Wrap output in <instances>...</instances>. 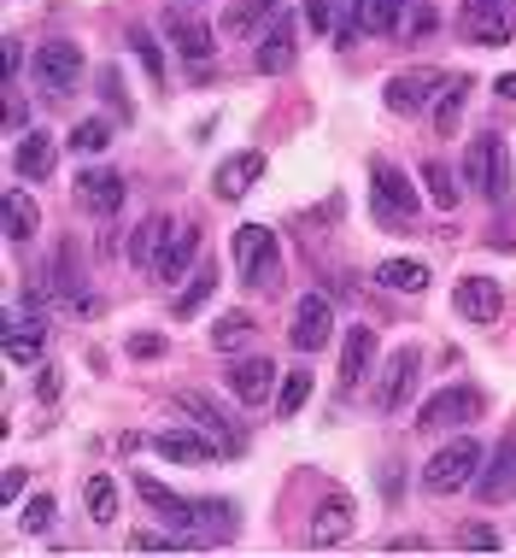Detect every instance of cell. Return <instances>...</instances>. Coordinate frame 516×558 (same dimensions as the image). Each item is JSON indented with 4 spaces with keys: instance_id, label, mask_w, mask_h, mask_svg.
<instances>
[{
    "instance_id": "1",
    "label": "cell",
    "mask_w": 516,
    "mask_h": 558,
    "mask_svg": "<svg viewBox=\"0 0 516 558\" xmlns=\"http://www.w3.org/2000/svg\"><path fill=\"white\" fill-rule=\"evenodd\" d=\"M235 270H241V289L253 294H277L282 289V241L265 223H241L235 230Z\"/></svg>"
},
{
    "instance_id": "2",
    "label": "cell",
    "mask_w": 516,
    "mask_h": 558,
    "mask_svg": "<svg viewBox=\"0 0 516 558\" xmlns=\"http://www.w3.org/2000/svg\"><path fill=\"white\" fill-rule=\"evenodd\" d=\"M370 213L382 230H405V223L422 213V194L411 189V177L393 159H370Z\"/></svg>"
},
{
    "instance_id": "3",
    "label": "cell",
    "mask_w": 516,
    "mask_h": 558,
    "mask_svg": "<svg viewBox=\"0 0 516 558\" xmlns=\"http://www.w3.org/2000/svg\"><path fill=\"white\" fill-rule=\"evenodd\" d=\"M464 189H476L481 201H493V206L511 194V159H505V135H499V130L469 135V147H464Z\"/></svg>"
},
{
    "instance_id": "4",
    "label": "cell",
    "mask_w": 516,
    "mask_h": 558,
    "mask_svg": "<svg viewBox=\"0 0 516 558\" xmlns=\"http://www.w3.org/2000/svg\"><path fill=\"white\" fill-rule=\"evenodd\" d=\"M481 452L469 435H452V447H440L434 459H429V471H422V488L434 494V500H446V494H458V488H469L476 482V471H481Z\"/></svg>"
},
{
    "instance_id": "5",
    "label": "cell",
    "mask_w": 516,
    "mask_h": 558,
    "mask_svg": "<svg viewBox=\"0 0 516 558\" xmlns=\"http://www.w3.org/2000/svg\"><path fill=\"white\" fill-rule=\"evenodd\" d=\"M29 77H36V88L48 100L53 95H71L77 77H83V48H77V41H41L36 59H29Z\"/></svg>"
},
{
    "instance_id": "6",
    "label": "cell",
    "mask_w": 516,
    "mask_h": 558,
    "mask_svg": "<svg viewBox=\"0 0 516 558\" xmlns=\"http://www.w3.org/2000/svg\"><path fill=\"white\" fill-rule=\"evenodd\" d=\"M452 77L446 71H434V65H417V71H400V77H388V112H400V118H417L429 100H440V88H446Z\"/></svg>"
},
{
    "instance_id": "7",
    "label": "cell",
    "mask_w": 516,
    "mask_h": 558,
    "mask_svg": "<svg viewBox=\"0 0 516 558\" xmlns=\"http://www.w3.org/2000/svg\"><path fill=\"white\" fill-rule=\"evenodd\" d=\"M353 523H358V506H353V494L346 488H329L323 500H317L311 511V530H306V547H341L346 535H353Z\"/></svg>"
},
{
    "instance_id": "8",
    "label": "cell",
    "mask_w": 516,
    "mask_h": 558,
    "mask_svg": "<svg viewBox=\"0 0 516 558\" xmlns=\"http://www.w3.org/2000/svg\"><path fill=\"white\" fill-rule=\"evenodd\" d=\"M481 417V395L476 388H440L434 400H422V412H417V429H429V435H440V429H452V424H476Z\"/></svg>"
},
{
    "instance_id": "9",
    "label": "cell",
    "mask_w": 516,
    "mask_h": 558,
    "mask_svg": "<svg viewBox=\"0 0 516 558\" xmlns=\"http://www.w3.org/2000/svg\"><path fill=\"white\" fill-rule=\"evenodd\" d=\"M176 412H182V417H194V429H206L211 441L223 447V459L247 447V435H241V424H235L230 412H223L218 400H206V395H176Z\"/></svg>"
},
{
    "instance_id": "10",
    "label": "cell",
    "mask_w": 516,
    "mask_h": 558,
    "mask_svg": "<svg viewBox=\"0 0 516 558\" xmlns=\"http://www.w3.org/2000/svg\"><path fill=\"white\" fill-rule=\"evenodd\" d=\"M287 341H294L299 353H323V347L335 341V306H329L323 294H299V306H294V329H287Z\"/></svg>"
},
{
    "instance_id": "11",
    "label": "cell",
    "mask_w": 516,
    "mask_h": 558,
    "mask_svg": "<svg viewBox=\"0 0 516 558\" xmlns=\"http://www.w3.org/2000/svg\"><path fill=\"white\" fill-rule=\"evenodd\" d=\"M153 452H159L164 464H211V459H223V447L211 441L206 429H194V424L159 429V435H153Z\"/></svg>"
},
{
    "instance_id": "12",
    "label": "cell",
    "mask_w": 516,
    "mask_h": 558,
    "mask_svg": "<svg viewBox=\"0 0 516 558\" xmlns=\"http://www.w3.org/2000/svg\"><path fill=\"white\" fill-rule=\"evenodd\" d=\"M476 500L481 506H505L511 494H516V441H499L488 459H481V471H476Z\"/></svg>"
},
{
    "instance_id": "13",
    "label": "cell",
    "mask_w": 516,
    "mask_h": 558,
    "mask_svg": "<svg viewBox=\"0 0 516 558\" xmlns=\"http://www.w3.org/2000/svg\"><path fill=\"white\" fill-rule=\"evenodd\" d=\"M294 36H299V29H294V12L282 7V12H277V24H270L265 36H258V48H253V65L265 71V77H282V71L294 65V53H299V48H294Z\"/></svg>"
},
{
    "instance_id": "14",
    "label": "cell",
    "mask_w": 516,
    "mask_h": 558,
    "mask_svg": "<svg viewBox=\"0 0 516 558\" xmlns=\"http://www.w3.org/2000/svg\"><path fill=\"white\" fill-rule=\"evenodd\" d=\"M417 371H422V353L417 347H400V353L388 359L382 383H376V405H382V412H400V405L411 400V388H417Z\"/></svg>"
},
{
    "instance_id": "15",
    "label": "cell",
    "mask_w": 516,
    "mask_h": 558,
    "mask_svg": "<svg viewBox=\"0 0 516 558\" xmlns=\"http://www.w3.org/2000/svg\"><path fill=\"white\" fill-rule=\"evenodd\" d=\"M277 365H270V353H247V359H235L230 365V395L241 405H265L270 400V388H277Z\"/></svg>"
},
{
    "instance_id": "16",
    "label": "cell",
    "mask_w": 516,
    "mask_h": 558,
    "mask_svg": "<svg viewBox=\"0 0 516 558\" xmlns=\"http://www.w3.org/2000/svg\"><path fill=\"white\" fill-rule=\"evenodd\" d=\"M452 306H458V318H469V324H499L505 289H499L493 277H464L458 289H452Z\"/></svg>"
},
{
    "instance_id": "17",
    "label": "cell",
    "mask_w": 516,
    "mask_h": 558,
    "mask_svg": "<svg viewBox=\"0 0 516 558\" xmlns=\"http://www.w3.org/2000/svg\"><path fill=\"white\" fill-rule=\"evenodd\" d=\"M41 347H48V318H41V306L12 312V318H7V359H12V365H36Z\"/></svg>"
},
{
    "instance_id": "18",
    "label": "cell",
    "mask_w": 516,
    "mask_h": 558,
    "mask_svg": "<svg viewBox=\"0 0 516 558\" xmlns=\"http://www.w3.org/2000/svg\"><path fill=\"white\" fill-rule=\"evenodd\" d=\"M258 177H265V147H241L218 165V177H211V189H218V201H241Z\"/></svg>"
},
{
    "instance_id": "19",
    "label": "cell",
    "mask_w": 516,
    "mask_h": 558,
    "mask_svg": "<svg viewBox=\"0 0 516 558\" xmlns=\"http://www.w3.org/2000/svg\"><path fill=\"white\" fill-rule=\"evenodd\" d=\"M164 36H171V48L188 59V65H206L211 48H218L211 24H206V19H188V12H171V19H164Z\"/></svg>"
},
{
    "instance_id": "20",
    "label": "cell",
    "mask_w": 516,
    "mask_h": 558,
    "mask_svg": "<svg viewBox=\"0 0 516 558\" xmlns=\"http://www.w3.org/2000/svg\"><path fill=\"white\" fill-rule=\"evenodd\" d=\"M124 177H118V171H83L77 177V206H83V213H95V218H112L118 213V206H124Z\"/></svg>"
},
{
    "instance_id": "21",
    "label": "cell",
    "mask_w": 516,
    "mask_h": 558,
    "mask_svg": "<svg viewBox=\"0 0 516 558\" xmlns=\"http://www.w3.org/2000/svg\"><path fill=\"white\" fill-rule=\"evenodd\" d=\"M458 29L469 41H481V48H505V41H516V19H505V12L493 7H458Z\"/></svg>"
},
{
    "instance_id": "22",
    "label": "cell",
    "mask_w": 516,
    "mask_h": 558,
    "mask_svg": "<svg viewBox=\"0 0 516 558\" xmlns=\"http://www.w3.org/2000/svg\"><path fill=\"white\" fill-rule=\"evenodd\" d=\"M53 159H59V142L48 130H24L19 147H12V171L29 177V183H41V177H53Z\"/></svg>"
},
{
    "instance_id": "23",
    "label": "cell",
    "mask_w": 516,
    "mask_h": 558,
    "mask_svg": "<svg viewBox=\"0 0 516 558\" xmlns=\"http://www.w3.org/2000/svg\"><path fill=\"white\" fill-rule=\"evenodd\" d=\"M194 253H200V230H194V223H182V230L164 235V247H159V259H153V277L159 282H182V270L194 265Z\"/></svg>"
},
{
    "instance_id": "24",
    "label": "cell",
    "mask_w": 516,
    "mask_h": 558,
    "mask_svg": "<svg viewBox=\"0 0 516 558\" xmlns=\"http://www.w3.org/2000/svg\"><path fill=\"white\" fill-rule=\"evenodd\" d=\"M135 494H142V500L153 506L171 530H194V500H188V494H171L159 476H135Z\"/></svg>"
},
{
    "instance_id": "25",
    "label": "cell",
    "mask_w": 516,
    "mask_h": 558,
    "mask_svg": "<svg viewBox=\"0 0 516 558\" xmlns=\"http://www.w3.org/2000/svg\"><path fill=\"white\" fill-rule=\"evenodd\" d=\"M235 500H194V535L206 541V547H230L235 541Z\"/></svg>"
},
{
    "instance_id": "26",
    "label": "cell",
    "mask_w": 516,
    "mask_h": 558,
    "mask_svg": "<svg viewBox=\"0 0 516 558\" xmlns=\"http://www.w3.org/2000/svg\"><path fill=\"white\" fill-rule=\"evenodd\" d=\"M282 7L287 0H235V7L223 12V36H265Z\"/></svg>"
},
{
    "instance_id": "27",
    "label": "cell",
    "mask_w": 516,
    "mask_h": 558,
    "mask_svg": "<svg viewBox=\"0 0 516 558\" xmlns=\"http://www.w3.org/2000/svg\"><path fill=\"white\" fill-rule=\"evenodd\" d=\"M376 371V329H346V347H341V383L346 388H358L364 376Z\"/></svg>"
},
{
    "instance_id": "28",
    "label": "cell",
    "mask_w": 516,
    "mask_h": 558,
    "mask_svg": "<svg viewBox=\"0 0 516 558\" xmlns=\"http://www.w3.org/2000/svg\"><path fill=\"white\" fill-rule=\"evenodd\" d=\"M422 194H429L440 213H458V201H464V171H452L446 159H422Z\"/></svg>"
},
{
    "instance_id": "29",
    "label": "cell",
    "mask_w": 516,
    "mask_h": 558,
    "mask_svg": "<svg viewBox=\"0 0 516 558\" xmlns=\"http://www.w3.org/2000/svg\"><path fill=\"white\" fill-rule=\"evenodd\" d=\"M211 294H218V265H194V277H188V289H182L176 300H171V318L176 324H188V318H200V312H206V300Z\"/></svg>"
},
{
    "instance_id": "30",
    "label": "cell",
    "mask_w": 516,
    "mask_h": 558,
    "mask_svg": "<svg viewBox=\"0 0 516 558\" xmlns=\"http://www.w3.org/2000/svg\"><path fill=\"white\" fill-rule=\"evenodd\" d=\"M376 282L393 294H422L429 289V265L422 259H388V265H376Z\"/></svg>"
},
{
    "instance_id": "31",
    "label": "cell",
    "mask_w": 516,
    "mask_h": 558,
    "mask_svg": "<svg viewBox=\"0 0 516 558\" xmlns=\"http://www.w3.org/2000/svg\"><path fill=\"white\" fill-rule=\"evenodd\" d=\"M36 223H41V213H36V201H29L24 189H7V241H24L36 235Z\"/></svg>"
},
{
    "instance_id": "32",
    "label": "cell",
    "mask_w": 516,
    "mask_h": 558,
    "mask_svg": "<svg viewBox=\"0 0 516 558\" xmlns=\"http://www.w3.org/2000/svg\"><path fill=\"white\" fill-rule=\"evenodd\" d=\"M247 341H253V312H223V318L211 324V347H218V353H241Z\"/></svg>"
},
{
    "instance_id": "33",
    "label": "cell",
    "mask_w": 516,
    "mask_h": 558,
    "mask_svg": "<svg viewBox=\"0 0 516 558\" xmlns=\"http://www.w3.org/2000/svg\"><path fill=\"white\" fill-rule=\"evenodd\" d=\"M464 95H469V77H452L446 88H440V100H434V130H440V135L458 130V118H464Z\"/></svg>"
},
{
    "instance_id": "34",
    "label": "cell",
    "mask_w": 516,
    "mask_h": 558,
    "mask_svg": "<svg viewBox=\"0 0 516 558\" xmlns=\"http://www.w3.org/2000/svg\"><path fill=\"white\" fill-rule=\"evenodd\" d=\"M83 494H88V518H95V523H118V482L112 476L95 471Z\"/></svg>"
},
{
    "instance_id": "35",
    "label": "cell",
    "mask_w": 516,
    "mask_h": 558,
    "mask_svg": "<svg viewBox=\"0 0 516 558\" xmlns=\"http://www.w3.org/2000/svg\"><path fill=\"white\" fill-rule=\"evenodd\" d=\"M358 7V29H370V36H388V29H400V0H353Z\"/></svg>"
},
{
    "instance_id": "36",
    "label": "cell",
    "mask_w": 516,
    "mask_h": 558,
    "mask_svg": "<svg viewBox=\"0 0 516 558\" xmlns=\"http://www.w3.org/2000/svg\"><path fill=\"white\" fill-rule=\"evenodd\" d=\"M164 235H171V218H147L142 230H135V241H130V259L153 270V259H159V247H164Z\"/></svg>"
},
{
    "instance_id": "37",
    "label": "cell",
    "mask_w": 516,
    "mask_h": 558,
    "mask_svg": "<svg viewBox=\"0 0 516 558\" xmlns=\"http://www.w3.org/2000/svg\"><path fill=\"white\" fill-rule=\"evenodd\" d=\"M306 400H311V371H282V388H277V417H294Z\"/></svg>"
},
{
    "instance_id": "38",
    "label": "cell",
    "mask_w": 516,
    "mask_h": 558,
    "mask_svg": "<svg viewBox=\"0 0 516 558\" xmlns=\"http://www.w3.org/2000/svg\"><path fill=\"white\" fill-rule=\"evenodd\" d=\"M71 147H77V154H106V147H112V124H106V118H83V124L71 130Z\"/></svg>"
},
{
    "instance_id": "39",
    "label": "cell",
    "mask_w": 516,
    "mask_h": 558,
    "mask_svg": "<svg viewBox=\"0 0 516 558\" xmlns=\"http://www.w3.org/2000/svg\"><path fill=\"white\" fill-rule=\"evenodd\" d=\"M19 530H29V535H48L53 530V500H48V494H29V500H24Z\"/></svg>"
},
{
    "instance_id": "40",
    "label": "cell",
    "mask_w": 516,
    "mask_h": 558,
    "mask_svg": "<svg viewBox=\"0 0 516 558\" xmlns=\"http://www.w3.org/2000/svg\"><path fill=\"white\" fill-rule=\"evenodd\" d=\"M130 48H135V59L147 65V77H153V83H164V53H159V41L147 36V29H130Z\"/></svg>"
},
{
    "instance_id": "41",
    "label": "cell",
    "mask_w": 516,
    "mask_h": 558,
    "mask_svg": "<svg viewBox=\"0 0 516 558\" xmlns=\"http://www.w3.org/2000/svg\"><path fill=\"white\" fill-rule=\"evenodd\" d=\"M458 547L464 553H499V530H493V523H464Z\"/></svg>"
},
{
    "instance_id": "42",
    "label": "cell",
    "mask_w": 516,
    "mask_h": 558,
    "mask_svg": "<svg viewBox=\"0 0 516 558\" xmlns=\"http://www.w3.org/2000/svg\"><path fill=\"white\" fill-rule=\"evenodd\" d=\"M299 12H306L311 36H329V24H335V0H299Z\"/></svg>"
},
{
    "instance_id": "43",
    "label": "cell",
    "mask_w": 516,
    "mask_h": 558,
    "mask_svg": "<svg viewBox=\"0 0 516 558\" xmlns=\"http://www.w3.org/2000/svg\"><path fill=\"white\" fill-rule=\"evenodd\" d=\"M100 95H106V107H112V112H124V118H135V107H130V100H124V88H118V71H112V65L100 71Z\"/></svg>"
},
{
    "instance_id": "44",
    "label": "cell",
    "mask_w": 516,
    "mask_h": 558,
    "mask_svg": "<svg viewBox=\"0 0 516 558\" xmlns=\"http://www.w3.org/2000/svg\"><path fill=\"white\" fill-rule=\"evenodd\" d=\"M59 376H65L59 365H41V371H36V395H41V400H59V388H65Z\"/></svg>"
},
{
    "instance_id": "45",
    "label": "cell",
    "mask_w": 516,
    "mask_h": 558,
    "mask_svg": "<svg viewBox=\"0 0 516 558\" xmlns=\"http://www.w3.org/2000/svg\"><path fill=\"white\" fill-rule=\"evenodd\" d=\"M130 353L135 359H159L164 353V336H130Z\"/></svg>"
},
{
    "instance_id": "46",
    "label": "cell",
    "mask_w": 516,
    "mask_h": 558,
    "mask_svg": "<svg viewBox=\"0 0 516 558\" xmlns=\"http://www.w3.org/2000/svg\"><path fill=\"white\" fill-rule=\"evenodd\" d=\"M19 71H24V41H19V36H7V77L19 83Z\"/></svg>"
},
{
    "instance_id": "47",
    "label": "cell",
    "mask_w": 516,
    "mask_h": 558,
    "mask_svg": "<svg viewBox=\"0 0 516 558\" xmlns=\"http://www.w3.org/2000/svg\"><path fill=\"white\" fill-rule=\"evenodd\" d=\"M422 547H429L422 535H393V541H388V553H422Z\"/></svg>"
},
{
    "instance_id": "48",
    "label": "cell",
    "mask_w": 516,
    "mask_h": 558,
    "mask_svg": "<svg viewBox=\"0 0 516 558\" xmlns=\"http://www.w3.org/2000/svg\"><path fill=\"white\" fill-rule=\"evenodd\" d=\"M469 7H493V12H505V19H516V0H469Z\"/></svg>"
},
{
    "instance_id": "49",
    "label": "cell",
    "mask_w": 516,
    "mask_h": 558,
    "mask_svg": "<svg viewBox=\"0 0 516 558\" xmlns=\"http://www.w3.org/2000/svg\"><path fill=\"white\" fill-rule=\"evenodd\" d=\"M499 100H516V71H505V77H499Z\"/></svg>"
},
{
    "instance_id": "50",
    "label": "cell",
    "mask_w": 516,
    "mask_h": 558,
    "mask_svg": "<svg viewBox=\"0 0 516 558\" xmlns=\"http://www.w3.org/2000/svg\"><path fill=\"white\" fill-rule=\"evenodd\" d=\"M400 7H411V0H400Z\"/></svg>"
}]
</instances>
